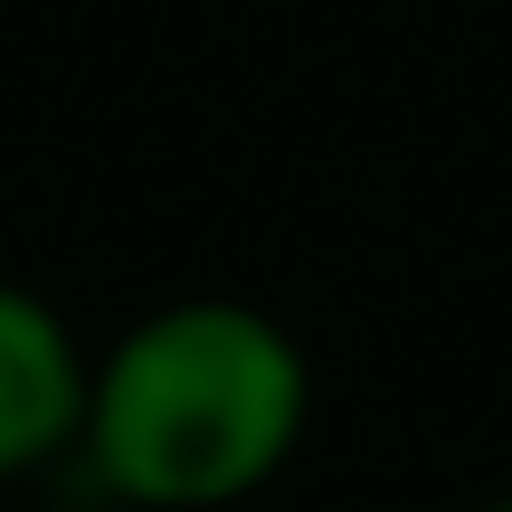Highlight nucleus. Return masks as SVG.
I'll use <instances>...</instances> for the list:
<instances>
[{
	"label": "nucleus",
	"mask_w": 512,
	"mask_h": 512,
	"mask_svg": "<svg viewBox=\"0 0 512 512\" xmlns=\"http://www.w3.org/2000/svg\"><path fill=\"white\" fill-rule=\"evenodd\" d=\"M475 512H512V494H494V503H475Z\"/></svg>",
	"instance_id": "3"
},
{
	"label": "nucleus",
	"mask_w": 512,
	"mask_h": 512,
	"mask_svg": "<svg viewBox=\"0 0 512 512\" xmlns=\"http://www.w3.org/2000/svg\"><path fill=\"white\" fill-rule=\"evenodd\" d=\"M304 418V342L238 294H181L86 361L76 456L133 512H228L294 465Z\"/></svg>",
	"instance_id": "1"
},
{
	"label": "nucleus",
	"mask_w": 512,
	"mask_h": 512,
	"mask_svg": "<svg viewBox=\"0 0 512 512\" xmlns=\"http://www.w3.org/2000/svg\"><path fill=\"white\" fill-rule=\"evenodd\" d=\"M76 408H86V351H76L67 313L0 275V484L67 456Z\"/></svg>",
	"instance_id": "2"
}]
</instances>
